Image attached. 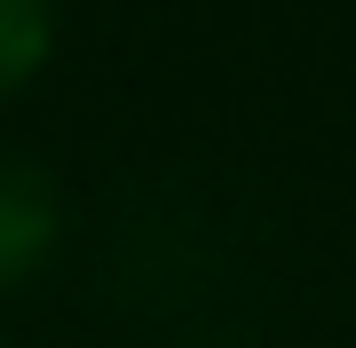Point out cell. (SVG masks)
<instances>
[{"mask_svg": "<svg viewBox=\"0 0 356 348\" xmlns=\"http://www.w3.org/2000/svg\"><path fill=\"white\" fill-rule=\"evenodd\" d=\"M64 238V206H56L40 167H0V293L24 285Z\"/></svg>", "mask_w": 356, "mask_h": 348, "instance_id": "1", "label": "cell"}, {"mask_svg": "<svg viewBox=\"0 0 356 348\" xmlns=\"http://www.w3.org/2000/svg\"><path fill=\"white\" fill-rule=\"evenodd\" d=\"M48 48H56L48 0H0V103H8V95L48 64Z\"/></svg>", "mask_w": 356, "mask_h": 348, "instance_id": "2", "label": "cell"}]
</instances>
